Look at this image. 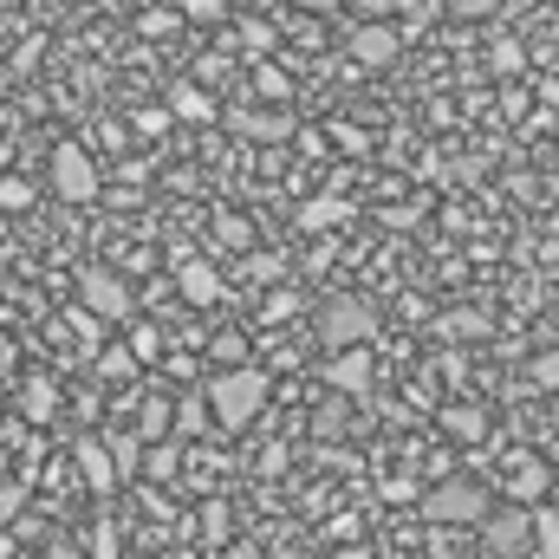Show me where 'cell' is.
I'll return each mask as SVG.
<instances>
[{
	"instance_id": "6da1fadb",
	"label": "cell",
	"mask_w": 559,
	"mask_h": 559,
	"mask_svg": "<svg viewBox=\"0 0 559 559\" xmlns=\"http://www.w3.org/2000/svg\"><path fill=\"white\" fill-rule=\"evenodd\" d=\"M267 371L261 365H241V371H209V384H202V397H209V411L222 429H248V423L267 411Z\"/></svg>"
},
{
	"instance_id": "7a4b0ae2",
	"label": "cell",
	"mask_w": 559,
	"mask_h": 559,
	"mask_svg": "<svg viewBox=\"0 0 559 559\" xmlns=\"http://www.w3.org/2000/svg\"><path fill=\"white\" fill-rule=\"evenodd\" d=\"M423 514L429 521H442V527H481L488 514H495V501H488V488L481 481H468V475H455V481H442V488H429L423 495Z\"/></svg>"
},
{
	"instance_id": "3957f363",
	"label": "cell",
	"mask_w": 559,
	"mask_h": 559,
	"mask_svg": "<svg viewBox=\"0 0 559 559\" xmlns=\"http://www.w3.org/2000/svg\"><path fill=\"white\" fill-rule=\"evenodd\" d=\"M46 169H52V195H59V202H72V209L98 202V189H105V176H98V163H92V150H85V143H59Z\"/></svg>"
},
{
	"instance_id": "277c9868",
	"label": "cell",
	"mask_w": 559,
	"mask_h": 559,
	"mask_svg": "<svg viewBox=\"0 0 559 559\" xmlns=\"http://www.w3.org/2000/svg\"><path fill=\"white\" fill-rule=\"evenodd\" d=\"M371 332H378V312H371L365 299H332V306L319 312V338H325L332 358H338V352H365Z\"/></svg>"
},
{
	"instance_id": "5b68a950",
	"label": "cell",
	"mask_w": 559,
	"mask_h": 559,
	"mask_svg": "<svg viewBox=\"0 0 559 559\" xmlns=\"http://www.w3.org/2000/svg\"><path fill=\"white\" fill-rule=\"evenodd\" d=\"M481 547L495 559H527L534 554V514L527 508H495L481 521Z\"/></svg>"
},
{
	"instance_id": "8992f818",
	"label": "cell",
	"mask_w": 559,
	"mask_h": 559,
	"mask_svg": "<svg viewBox=\"0 0 559 559\" xmlns=\"http://www.w3.org/2000/svg\"><path fill=\"white\" fill-rule=\"evenodd\" d=\"M79 299H85V312H92V319H131V312H138L131 280L111 274V267H92V274L79 280Z\"/></svg>"
},
{
	"instance_id": "52a82bcc",
	"label": "cell",
	"mask_w": 559,
	"mask_h": 559,
	"mask_svg": "<svg viewBox=\"0 0 559 559\" xmlns=\"http://www.w3.org/2000/svg\"><path fill=\"white\" fill-rule=\"evenodd\" d=\"M352 59H358L365 72L397 66V26H391V20H358V26H352Z\"/></svg>"
},
{
	"instance_id": "ba28073f",
	"label": "cell",
	"mask_w": 559,
	"mask_h": 559,
	"mask_svg": "<svg viewBox=\"0 0 559 559\" xmlns=\"http://www.w3.org/2000/svg\"><path fill=\"white\" fill-rule=\"evenodd\" d=\"M371 371H378L371 345H365V352H338V358H325V384H332L338 397H365V391H371Z\"/></svg>"
},
{
	"instance_id": "9c48e42d",
	"label": "cell",
	"mask_w": 559,
	"mask_h": 559,
	"mask_svg": "<svg viewBox=\"0 0 559 559\" xmlns=\"http://www.w3.org/2000/svg\"><path fill=\"white\" fill-rule=\"evenodd\" d=\"M222 293H228V286H222V274H215L209 261H182V267H176V299H182V306L209 312V306H222Z\"/></svg>"
},
{
	"instance_id": "30bf717a",
	"label": "cell",
	"mask_w": 559,
	"mask_h": 559,
	"mask_svg": "<svg viewBox=\"0 0 559 559\" xmlns=\"http://www.w3.org/2000/svg\"><path fill=\"white\" fill-rule=\"evenodd\" d=\"M72 455H79V475H85V488H118V462H111V449H105V436H79L72 442Z\"/></svg>"
},
{
	"instance_id": "8fae6325",
	"label": "cell",
	"mask_w": 559,
	"mask_h": 559,
	"mask_svg": "<svg viewBox=\"0 0 559 559\" xmlns=\"http://www.w3.org/2000/svg\"><path fill=\"white\" fill-rule=\"evenodd\" d=\"M547 462H514V475H508V508H527V514H540V495H547Z\"/></svg>"
},
{
	"instance_id": "7c38bea8",
	"label": "cell",
	"mask_w": 559,
	"mask_h": 559,
	"mask_svg": "<svg viewBox=\"0 0 559 559\" xmlns=\"http://www.w3.org/2000/svg\"><path fill=\"white\" fill-rule=\"evenodd\" d=\"M228 124L254 143H293V111H235Z\"/></svg>"
},
{
	"instance_id": "4fadbf2b",
	"label": "cell",
	"mask_w": 559,
	"mask_h": 559,
	"mask_svg": "<svg viewBox=\"0 0 559 559\" xmlns=\"http://www.w3.org/2000/svg\"><path fill=\"white\" fill-rule=\"evenodd\" d=\"M20 417L26 423H52L59 417V384H46V378L20 384Z\"/></svg>"
},
{
	"instance_id": "5bb4252c",
	"label": "cell",
	"mask_w": 559,
	"mask_h": 559,
	"mask_svg": "<svg viewBox=\"0 0 559 559\" xmlns=\"http://www.w3.org/2000/svg\"><path fill=\"white\" fill-rule=\"evenodd\" d=\"M105 449H111V462H118V481H131L143 462H150L143 442H138V429H105Z\"/></svg>"
},
{
	"instance_id": "9a60e30c",
	"label": "cell",
	"mask_w": 559,
	"mask_h": 559,
	"mask_svg": "<svg viewBox=\"0 0 559 559\" xmlns=\"http://www.w3.org/2000/svg\"><path fill=\"white\" fill-rule=\"evenodd\" d=\"M169 111L189 118V124H209V118H215V98H209L202 85H176V92H169Z\"/></svg>"
},
{
	"instance_id": "2e32d148",
	"label": "cell",
	"mask_w": 559,
	"mask_h": 559,
	"mask_svg": "<svg viewBox=\"0 0 559 559\" xmlns=\"http://www.w3.org/2000/svg\"><path fill=\"white\" fill-rule=\"evenodd\" d=\"M345 215H352L345 202H332V195H312V202L299 209V228H312V235H325V228H332V222H345Z\"/></svg>"
},
{
	"instance_id": "e0dca14e",
	"label": "cell",
	"mask_w": 559,
	"mask_h": 559,
	"mask_svg": "<svg viewBox=\"0 0 559 559\" xmlns=\"http://www.w3.org/2000/svg\"><path fill=\"white\" fill-rule=\"evenodd\" d=\"M534 559H559V508L534 514Z\"/></svg>"
},
{
	"instance_id": "ac0fdd59",
	"label": "cell",
	"mask_w": 559,
	"mask_h": 559,
	"mask_svg": "<svg viewBox=\"0 0 559 559\" xmlns=\"http://www.w3.org/2000/svg\"><path fill=\"white\" fill-rule=\"evenodd\" d=\"M235 39H241L248 52H274V46H280V26H274V20H241V26H235Z\"/></svg>"
},
{
	"instance_id": "d6986e66",
	"label": "cell",
	"mask_w": 559,
	"mask_h": 559,
	"mask_svg": "<svg viewBox=\"0 0 559 559\" xmlns=\"http://www.w3.org/2000/svg\"><path fill=\"white\" fill-rule=\"evenodd\" d=\"M215 235H222L235 254H254V222H248V215H222V222H215Z\"/></svg>"
},
{
	"instance_id": "ffe728a7",
	"label": "cell",
	"mask_w": 559,
	"mask_h": 559,
	"mask_svg": "<svg viewBox=\"0 0 559 559\" xmlns=\"http://www.w3.org/2000/svg\"><path fill=\"white\" fill-rule=\"evenodd\" d=\"M176 468H182V449H176V442H156V449H150V462H143V475H150V481H169Z\"/></svg>"
},
{
	"instance_id": "44dd1931",
	"label": "cell",
	"mask_w": 559,
	"mask_h": 559,
	"mask_svg": "<svg viewBox=\"0 0 559 559\" xmlns=\"http://www.w3.org/2000/svg\"><path fill=\"white\" fill-rule=\"evenodd\" d=\"M442 429H455L462 442H481L488 436V417L481 411H442Z\"/></svg>"
},
{
	"instance_id": "7402d4cb",
	"label": "cell",
	"mask_w": 559,
	"mask_h": 559,
	"mask_svg": "<svg viewBox=\"0 0 559 559\" xmlns=\"http://www.w3.org/2000/svg\"><path fill=\"white\" fill-rule=\"evenodd\" d=\"M254 92H261V98H280V105H286V92H293V79H286V72H280L274 59H267V66H254Z\"/></svg>"
},
{
	"instance_id": "603a6c76",
	"label": "cell",
	"mask_w": 559,
	"mask_h": 559,
	"mask_svg": "<svg viewBox=\"0 0 559 559\" xmlns=\"http://www.w3.org/2000/svg\"><path fill=\"white\" fill-rule=\"evenodd\" d=\"M488 66H495V72H521V66H527V46H521V39H495V46H488Z\"/></svg>"
},
{
	"instance_id": "cb8c5ba5",
	"label": "cell",
	"mask_w": 559,
	"mask_h": 559,
	"mask_svg": "<svg viewBox=\"0 0 559 559\" xmlns=\"http://www.w3.org/2000/svg\"><path fill=\"white\" fill-rule=\"evenodd\" d=\"M202 540H209V547L228 540V501H202Z\"/></svg>"
},
{
	"instance_id": "d4e9b609",
	"label": "cell",
	"mask_w": 559,
	"mask_h": 559,
	"mask_svg": "<svg viewBox=\"0 0 559 559\" xmlns=\"http://www.w3.org/2000/svg\"><path fill=\"white\" fill-rule=\"evenodd\" d=\"M98 371H105V378H131V371H138V352H131V345H111V352L98 358Z\"/></svg>"
},
{
	"instance_id": "484cf974",
	"label": "cell",
	"mask_w": 559,
	"mask_h": 559,
	"mask_svg": "<svg viewBox=\"0 0 559 559\" xmlns=\"http://www.w3.org/2000/svg\"><path fill=\"white\" fill-rule=\"evenodd\" d=\"M131 352H138V365L163 358V332H156V325H131Z\"/></svg>"
},
{
	"instance_id": "4316f807",
	"label": "cell",
	"mask_w": 559,
	"mask_h": 559,
	"mask_svg": "<svg viewBox=\"0 0 559 559\" xmlns=\"http://www.w3.org/2000/svg\"><path fill=\"white\" fill-rule=\"evenodd\" d=\"M527 378H534L540 391H559V345H554V352H540V358H534V371H527Z\"/></svg>"
},
{
	"instance_id": "83f0119b",
	"label": "cell",
	"mask_w": 559,
	"mask_h": 559,
	"mask_svg": "<svg viewBox=\"0 0 559 559\" xmlns=\"http://www.w3.org/2000/svg\"><path fill=\"white\" fill-rule=\"evenodd\" d=\"M33 202V182H20V176H0V209H26Z\"/></svg>"
},
{
	"instance_id": "f1b7e54d",
	"label": "cell",
	"mask_w": 559,
	"mask_h": 559,
	"mask_svg": "<svg viewBox=\"0 0 559 559\" xmlns=\"http://www.w3.org/2000/svg\"><path fill=\"white\" fill-rule=\"evenodd\" d=\"M222 7H228V0H176L182 20H222Z\"/></svg>"
},
{
	"instance_id": "f546056e",
	"label": "cell",
	"mask_w": 559,
	"mask_h": 559,
	"mask_svg": "<svg viewBox=\"0 0 559 559\" xmlns=\"http://www.w3.org/2000/svg\"><path fill=\"white\" fill-rule=\"evenodd\" d=\"M248 274L254 280H280V261L267 254V248H254V254H248Z\"/></svg>"
},
{
	"instance_id": "4dcf8cb0",
	"label": "cell",
	"mask_w": 559,
	"mask_h": 559,
	"mask_svg": "<svg viewBox=\"0 0 559 559\" xmlns=\"http://www.w3.org/2000/svg\"><path fill=\"white\" fill-rule=\"evenodd\" d=\"M449 13H462V20H481V13H495V0H449Z\"/></svg>"
},
{
	"instance_id": "1f68e13d",
	"label": "cell",
	"mask_w": 559,
	"mask_h": 559,
	"mask_svg": "<svg viewBox=\"0 0 559 559\" xmlns=\"http://www.w3.org/2000/svg\"><path fill=\"white\" fill-rule=\"evenodd\" d=\"M352 7H358L365 20H391V13H397V0H352Z\"/></svg>"
},
{
	"instance_id": "d6a6232c",
	"label": "cell",
	"mask_w": 559,
	"mask_h": 559,
	"mask_svg": "<svg viewBox=\"0 0 559 559\" xmlns=\"http://www.w3.org/2000/svg\"><path fill=\"white\" fill-rule=\"evenodd\" d=\"M111 540H118V534H111V527H98V534H92V559H118Z\"/></svg>"
},
{
	"instance_id": "836d02e7",
	"label": "cell",
	"mask_w": 559,
	"mask_h": 559,
	"mask_svg": "<svg viewBox=\"0 0 559 559\" xmlns=\"http://www.w3.org/2000/svg\"><path fill=\"white\" fill-rule=\"evenodd\" d=\"M332 138L345 143V150H371V138H365V131H352V124H332Z\"/></svg>"
},
{
	"instance_id": "e575fe53",
	"label": "cell",
	"mask_w": 559,
	"mask_h": 559,
	"mask_svg": "<svg viewBox=\"0 0 559 559\" xmlns=\"http://www.w3.org/2000/svg\"><path fill=\"white\" fill-rule=\"evenodd\" d=\"M46 559H92V554H79L72 540H52V547H46Z\"/></svg>"
},
{
	"instance_id": "d590c367",
	"label": "cell",
	"mask_w": 559,
	"mask_h": 559,
	"mask_svg": "<svg viewBox=\"0 0 559 559\" xmlns=\"http://www.w3.org/2000/svg\"><path fill=\"white\" fill-rule=\"evenodd\" d=\"M293 7H299V13H332L338 0H293Z\"/></svg>"
}]
</instances>
